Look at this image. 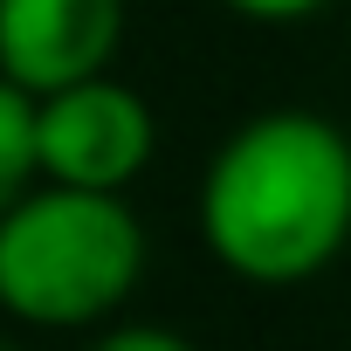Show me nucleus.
<instances>
[{
	"label": "nucleus",
	"instance_id": "obj_1",
	"mask_svg": "<svg viewBox=\"0 0 351 351\" xmlns=\"http://www.w3.org/2000/svg\"><path fill=\"white\" fill-rule=\"evenodd\" d=\"M200 241L255 289L324 276L351 241V138L317 110L234 124L200 172Z\"/></svg>",
	"mask_w": 351,
	"mask_h": 351
},
{
	"label": "nucleus",
	"instance_id": "obj_2",
	"mask_svg": "<svg viewBox=\"0 0 351 351\" xmlns=\"http://www.w3.org/2000/svg\"><path fill=\"white\" fill-rule=\"evenodd\" d=\"M145 276V228L124 193L28 186L0 214V303L42 330L104 324Z\"/></svg>",
	"mask_w": 351,
	"mask_h": 351
},
{
	"label": "nucleus",
	"instance_id": "obj_3",
	"mask_svg": "<svg viewBox=\"0 0 351 351\" xmlns=\"http://www.w3.org/2000/svg\"><path fill=\"white\" fill-rule=\"evenodd\" d=\"M152 145H158L152 104L131 83H117L110 69L42 97V180H56V186L124 193L152 165Z\"/></svg>",
	"mask_w": 351,
	"mask_h": 351
},
{
	"label": "nucleus",
	"instance_id": "obj_4",
	"mask_svg": "<svg viewBox=\"0 0 351 351\" xmlns=\"http://www.w3.org/2000/svg\"><path fill=\"white\" fill-rule=\"evenodd\" d=\"M124 0H0V76L28 90H69L117 62Z\"/></svg>",
	"mask_w": 351,
	"mask_h": 351
},
{
	"label": "nucleus",
	"instance_id": "obj_5",
	"mask_svg": "<svg viewBox=\"0 0 351 351\" xmlns=\"http://www.w3.org/2000/svg\"><path fill=\"white\" fill-rule=\"evenodd\" d=\"M42 186V90L0 76V200Z\"/></svg>",
	"mask_w": 351,
	"mask_h": 351
},
{
	"label": "nucleus",
	"instance_id": "obj_6",
	"mask_svg": "<svg viewBox=\"0 0 351 351\" xmlns=\"http://www.w3.org/2000/svg\"><path fill=\"white\" fill-rule=\"evenodd\" d=\"M90 351H193L180 330H165V324H110Z\"/></svg>",
	"mask_w": 351,
	"mask_h": 351
},
{
	"label": "nucleus",
	"instance_id": "obj_7",
	"mask_svg": "<svg viewBox=\"0 0 351 351\" xmlns=\"http://www.w3.org/2000/svg\"><path fill=\"white\" fill-rule=\"evenodd\" d=\"M228 14H241V21H269V28H282V21H310L317 8H330V0H221Z\"/></svg>",
	"mask_w": 351,
	"mask_h": 351
}]
</instances>
